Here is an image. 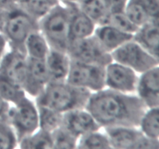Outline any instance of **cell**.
<instances>
[{
	"label": "cell",
	"mask_w": 159,
	"mask_h": 149,
	"mask_svg": "<svg viewBox=\"0 0 159 149\" xmlns=\"http://www.w3.org/2000/svg\"><path fill=\"white\" fill-rule=\"evenodd\" d=\"M85 108L103 129L138 127L147 107L136 94H126L105 88L91 93Z\"/></svg>",
	"instance_id": "cell-1"
},
{
	"label": "cell",
	"mask_w": 159,
	"mask_h": 149,
	"mask_svg": "<svg viewBox=\"0 0 159 149\" xmlns=\"http://www.w3.org/2000/svg\"><path fill=\"white\" fill-rule=\"evenodd\" d=\"M91 93L68 82H49L43 92L35 98V102L37 106L65 113L70 110L85 108Z\"/></svg>",
	"instance_id": "cell-2"
},
{
	"label": "cell",
	"mask_w": 159,
	"mask_h": 149,
	"mask_svg": "<svg viewBox=\"0 0 159 149\" xmlns=\"http://www.w3.org/2000/svg\"><path fill=\"white\" fill-rule=\"evenodd\" d=\"M39 30L51 49L67 52L70 40V11L67 5L59 2L38 21Z\"/></svg>",
	"instance_id": "cell-3"
},
{
	"label": "cell",
	"mask_w": 159,
	"mask_h": 149,
	"mask_svg": "<svg viewBox=\"0 0 159 149\" xmlns=\"http://www.w3.org/2000/svg\"><path fill=\"white\" fill-rule=\"evenodd\" d=\"M37 29L38 21L16 3L6 9L1 34L6 38L9 48L25 53L24 43L26 38Z\"/></svg>",
	"instance_id": "cell-4"
},
{
	"label": "cell",
	"mask_w": 159,
	"mask_h": 149,
	"mask_svg": "<svg viewBox=\"0 0 159 149\" xmlns=\"http://www.w3.org/2000/svg\"><path fill=\"white\" fill-rule=\"evenodd\" d=\"M8 121L13 128L18 141L39 128L38 109L35 102L27 96L10 106Z\"/></svg>",
	"instance_id": "cell-5"
},
{
	"label": "cell",
	"mask_w": 159,
	"mask_h": 149,
	"mask_svg": "<svg viewBox=\"0 0 159 149\" xmlns=\"http://www.w3.org/2000/svg\"><path fill=\"white\" fill-rule=\"evenodd\" d=\"M111 57L113 61L126 65L138 74L158 66L159 64V58L148 52L134 39L113 51Z\"/></svg>",
	"instance_id": "cell-6"
},
{
	"label": "cell",
	"mask_w": 159,
	"mask_h": 149,
	"mask_svg": "<svg viewBox=\"0 0 159 149\" xmlns=\"http://www.w3.org/2000/svg\"><path fill=\"white\" fill-rule=\"evenodd\" d=\"M66 82L90 93L98 92L106 88L105 67L71 60Z\"/></svg>",
	"instance_id": "cell-7"
},
{
	"label": "cell",
	"mask_w": 159,
	"mask_h": 149,
	"mask_svg": "<svg viewBox=\"0 0 159 149\" xmlns=\"http://www.w3.org/2000/svg\"><path fill=\"white\" fill-rule=\"evenodd\" d=\"M102 130L108 137L111 148L158 149L159 140L144 136L138 127H111Z\"/></svg>",
	"instance_id": "cell-8"
},
{
	"label": "cell",
	"mask_w": 159,
	"mask_h": 149,
	"mask_svg": "<svg viewBox=\"0 0 159 149\" xmlns=\"http://www.w3.org/2000/svg\"><path fill=\"white\" fill-rule=\"evenodd\" d=\"M67 53L73 61L103 67L113 61L111 54L106 51L93 36L71 40Z\"/></svg>",
	"instance_id": "cell-9"
},
{
	"label": "cell",
	"mask_w": 159,
	"mask_h": 149,
	"mask_svg": "<svg viewBox=\"0 0 159 149\" xmlns=\"http://www.w3.org/2000/svg\"><path fill=\"white\" fill-rule=\"evenodd\" d=\"M138 76L131 68L112 61L105 66V86L118 93L135 94Z\"/></svg>",
	"instance_id": "cell-10"
},
{
	"label": "cell",
	"mask_w": 159,
	"mask_h": 149,
	"mask_svg": "<svg viewBox=\"0 0 159 149\" xmlns=\"http://www.w3.org/2000/svg\"><path fill=\"white\" fill-rule=\"evenodd\" d=\"M27 72V56L23 52L9 48L0 65V76L23 87Z\"/></svg>",
	"instance_id": "cell-11"
},
{
	"label": "cell",
	"mask_w": 159,
	"mask_h": 149,
	"mask_svg": "<svg viewBox=\"0 0 159 149\" xmlns=\"http://www.w3.org/2000/svg\"><path fill=\"white\" fill-rule=\"evenodd\" d=\"M62 127L78 138L102 129L86 108L76 109L63 113Z\"/></svg>",
	"instance_id": "cell-12"
},
{
	"label": "cell",
	"mask_w": 159,
	"mask_h": 149,
	"mask_svg": "<svg viewBox=\"0 0 159 149\" xmlns=\"http://www.w3.org/2000/svg\"><path fill=\"white\" fill-rule=\"evenodd\" d=\"M135 94L147 108L159 107V66L139 74Z\"/></svg>",
	"instance_id": "cell-13"
},
{
	"label": "cell",
	"mask_w": 159,
	"mask_h": 149,
	"mask_svg": "<svg viewBox=\"0 0 159 149\" xmlns=\"http://www.w3.org/2000/svg\"><path fill=\"white\" fill-rule=\"evenodd\" d=\"M50 82L45 60L27 57V72L23 85L26 94L37 98Z\"/></svg>",
	"instance_id": "cell-14"
},
{
	"label": "cell",
	"mask_w": 159,
	"mask_h": 149,
	"mask_svg": "<svg viewBox=\"0 0 159 149\" xmlns=\"http://www.w3.org/2000/svg\"><path fill=\"white\" fill-rule=\"evenodd\" d=\"M93 36L100 46L110 54L133 39L131 34L123 32L108 24L97 25Z\"/></svg>",
	"instance_id": "cell-15"
},
{
	"label": "cell",
	"mask_w": 159,
	"mask_h": 149,
	"mask_svg": "<svg viewBox=\"0 0 159 149\" xmlns=\"http://www.w3.org/2000/svg\"><path fill=\"white\" fill-rule=\"evenodd\" d=\"M65 5L68 6L70 11V40L93 36L97 26L95 22L80 9L78 4Z\"/></svg>",
	"instance_id": "cell-16"
},
{
	"label": "cell",
	"mask_w": 159,
	"mask_h": 149,
	"mask_svg": "<svg viewBox=\"0 0 159 149\" xmlns=\"http://www.w3.org/2000/svg\"><path fill=\"white\" fill-rule=\"evenodd\" d=\"M71 61V58L67 52L50 50L45 59L50 82H66Z\"/></svg>",
	"instance_id": "cell-17"
},
{
	"label": "cell",
	"mask_w": 159,
	"mask_h": 149,
	"mask_svg": "<svg viewBox=\"0 0 159 149\" xmlns=\"http://www.w3.org/2000/svg\"><path fill=\"white\" fill-rule=\"evenodd\" d=\"M133 39L148 52L159 58L158 20H152L138 27V30L134 34Z\"/></svg>",
	"instance_id": "cell-18"
},
{
	"label": "cell",
	"mask_w": 159,
	"mask_h": 149,
	"mask_svg": "<svg viewBox=\"0 0 159 149\" xmlns=\"http://www.w3.org/2000/svg\"><path fill=\"white\" fill-rule=\"evenodd\" d=\"M26 55L30 58L45 60L51 47L39 29L31 33L24 43Z\"/></svg>",
	"instance_id": "cell-19"
},
{
	"label": "cell",
	"mask_w": 159,
	"mask_h": 149,
	"mask_svg": "<svg viewBox=\"0 0 159 149\" xmlns=\"http://www.w3.org/2000/svg\"><path fill=\"white\" fill-rule=\"evenodd\" d=\"M59 2V0H16V4L37 21Z\"/></svg>",
	"instance_id": "cell-20"
},
{
	"label": "cell",
	"mask_w": 159,
	"mask_h": 149,
	"mask_svg": "<svg viewBox=\"0 0 159 149\" xmlns=\"http://www.w3.org/2000/svg\"><path fill=\"white\" fill-rule=\"evenodd\" d=\"M138 128L144 136L159 140V108H147L140 120Z\"/></svg>",
	"instance_id": "cell-21"
},
{
	"label": "cell",
	"mask_w": 159,
	"mask_h": 149,
	"mask_svg": "<svg viewBox=\"0 0 159 149\" xmlns=\"http://www.w3.org/2000/svg\"><path fill=\"white\" fill-rule=\"evenodd\" d=\"M79 6L96 25L102 24L110 12L106 0H84L79 3Z\"/></svg>",
	"instance_id": "cell-22"
},
{
	"label": "cell",
	"mask_w": 159,
	"mask_h": 149,
	"mask_svg": "<svg viewBox=\"0 0 159 149\" xmlns=\"http://www.w3.org/2000/svg\"><path fill=\"white\" fill-rule=\"evenodd\" d=\"M37 109L39 116V128L51 133L61 127L63 113L43 106H37Z\"/></svg>",
	"instance_id": "cell-23"
},
{
	"label": "cell",
	"mask_w": 159,
	"mask_h": 149,
	"mask_svg": "<svg viewBox=\"0 0 159 149\" xmlns=\"http://www.w3.org/2000/svg\"><path fill=\"white\" fill-rule=\"evenodd\" d=\"M18 147L24 149L53 148L51 133L38 128L19 141Z\"/></svg>",
	"instance_id": "cell-24"
},
{
	"label": "cell",
	"mask_w": 159,
	"mask_h": 149,
	"mask_svg": "<svg viewBox=\"0 0 159 149\" xmlns=\"http://www.w3.org/2000/svg\"><path fill=\"white\" fill-rule=\"evenodd\" d=\"M102 130V129H101ZM101 130L90 132L78 140L77 148L82 149H108L111 148L108 137Z\"/></svg>",
	"instance_id": "cell-25"
},
{
	"label": "cell",
	"mask_w": 159,
	"mask_h": 149,
	"mask_svg": "<svg viewBox=\"0 0 159 149\" xmlns=\"http://www.w3.org/2000/svg\"><path fill=\"white\" fill-rule=\"evenodd\" d=\"M0 96L11 105H15L27 96L21 85L0 76Z\"/></svg>",
	"instance_id": "cell-26"
},
{
	"label": "cell",
	"mask_w": 159,
	"mask_h": 149,
	"mask_svg": "<svg viewBox=\"0 0 159 149\" xmlns=\"http://www.w3.org/2000/svg\"><path fill=\"white\" fill-rule=\"evenodd\" d=\"M102 24H108L133 36L138 29V26L129 20L124 10L110 11Z\"/></svg>",
	"instance_id": "cell-27"
},
{
	"label": "cell",
	"mask_w": 159,
	"mask_h": 149,
	"mask_svg": "<svg viewBox=\"0 0 159 149\" xmlns=\"http://www.w3.org/2000/svg\"><path fill=\"white\" fill-rule=\"evenodd\" d=\"M124 11L129 20L138 27L153 20L138 0H128Z\"/></svg>",
	"instance_id": "cell-28"
},
{
	"label": "cell",
	"mask_w": 159,
	"mask_h": 149,
	"mask_svg": "<svg viewBox=\"0 0 159 149\" xmlns=\"http://www.w3.org/2000/svg\"><path fill=\"white\" fill-rule=\"evenodd\" d=\"M51 138L53 148H77L79 138L64 128L62 126L51 133Z\"/></svg>",
	"instance_id": "cell-29"
},
{
	"label": "cell",
	"mask_w": 159,
	"mask_h": 149,
	"mask_svg": "<svg viewBox=\"0 0 159 149\" xmlns=\"http://www.w3.org/2000/svg\"><path fill=\"white\" fill-rule=\"evenodd\" d=\"M18 138L9 123L0 124V149L18 147Z\"/></svg>",
	"instance_id": "cell-30"
},
{
	"label": "cell",
	"mask_w": 159,
	"mask_h": 149,
	"mask_svg": "<svg viewBox=\"0 0 159 149\" xmlns=\"http://www.w3.org/2000/svg\"><path fill=\"white\" fill-rule=\"evenodd\" d=\"M144 7L149 16L153 20H158L159 0H138Z\"/></svg>",
	"instance_id": "cell-31"
},
{
	"label": "cell",
	"mask_w": 159,
	"mask_h": 149,
	"mask_svg": "<svg viewBox=\"0 0 159 149\" xmlns=\"http://www.w3.org/2000/svg\"><path fill=\"white\" fill-rule=\"evenodd\" d=\"M11 104L7 101L3 99L0 96V124L2 123H9L8 121V116L9 111L10 109Z\"/></svg>",
	"instance_id": "cell-32"
},
{
	"label": "cell",
	"mask_w": 159,
	"mask_h": 149,
	"mask_svg": "<svg viewBox=\"0 0 159 149\" xmlns=\"http://www.w3.org/2000/svg\"><path fill=\"white\" fill-rule=\"evenodd\" d=\"M110 8V11L124 10L128 0H106Z\"/></svg>",
	"instance_id": "cell-33"
},
{
	"label": "cell",
	"mask_w": 159,
	"mask_h": 149,
	"mask_svg": "<svg viewBox=\"0 0 159 149\" xmlns=\"http://www.w3.org/2000/svg\"><path fill=\"white\" fill-rule=\"evenodd\" d=\"M8 43L6 41V38L2 34H0V65H1L3 57L6 52V47Z\"/></svg>",
	"instance_id": "cell-34"
},
{
	"label": "cell",
	"mask_w": 159,
	"mask_h": 149,
	"mask_svg": "<svg viewBox=\"0 0 159 149\" xmlns=\"http://www.w3.org/2000/svg\"><path fill=\"white\" fill-rule=\"evenodd\" d=\"M16 3V0H0V9H7Z\"/></svg>",
	"instance_id": "cell-35"
},
{
	"label": "cell",
	"mask_w": 159,
	"mask_h": 149,
	"mask_svg": "<svg viewBox=\"0 0 159 149\" xmlns=\"http://www.w3.org/2000/svg\"><path fill=\"white\" fill-rule=\"evenodd\" d=\"M6 9H0V34L2 32V29L3 23H4L5 16H6Z\"/></svg>",
	"instance_id": "cell-36"
},
{
	"label": "cell",
	"mask_w": 159,
	"mask_h": 149,
	"mask_svg": "<svg viewBox=\"0 0 159 149\" xmlns=\"http://www.w3.org/2000/svg\"><path fill=\"white\" fill-rule=\"evenodd\" d=\"M82 1L84 0H59V2L61 3H64V4H78L79 5V3L82 2Z\"/></svg>",
	"instance_id": "cell-37"
}]
</instances>
